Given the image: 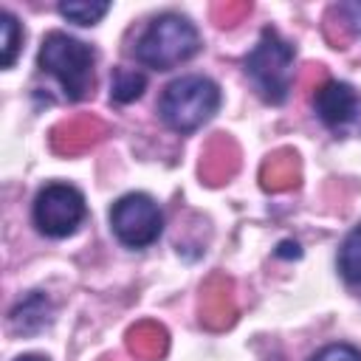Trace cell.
I'll return each mask as SVG.
<instances>
[{
	"label": "cell",
	"mask_w": 361,
	"mask_h": 361,
	"mask_svg": "<svg viewBox=\"0 0 361 361\" xmlns=\"http://www.w3.org/2000/svg\"><path fill=\"white\" fill-rule=\"evenodd\" d=\"M110 226L116 237L130 248H144L155 243L164 231V214L158 203L144 192H130L113 203Z\"/></svg>",
	"instance_id": "5"
},
{
	"label": "cell",
	"mask_w": 361,
	"mask_h": 361,
	"mask_svg": "<svg viewBox=\"0 0 361 361\" xmlns=\"http://www.w3.org/2000/svg\"><path fill=\"white\" fill-rule=\"evenodd\" d=\"M197 319L206 330H226L237 322V296L234 282L223 271H214L203 279L200 296H197Z\"/></svg>",
	"instance_id": "8"
},
{
	"label": "cell",
	"mask_w": 361,
	"mask_h": 361,
	"mask_svg": "<svg viewBox=\"0 0 361 361\" xmlns=\"http://www.w3.org/2000/svg\"><path fill=\"white\" fill-rule=\"evenodd\" d=\"M14 361H48V358H42V355H20Z\"/></svg>",
	"instance_id": "21"
},
{
	"label": "cell",
	"mask_w": 361,
	"mask_h": 361,
	"mask_svg": "<svg viewBox=\"0 0 361 361\" xmlns=\"http://www.w3.org/2000/svg\"><path fill=\"white\" fill-rule=\"evenodd\" d=\"M144 85H147V82H144L141 73L127 71V68H118L116 76H113V90H110V96H113V102L127 104V102H133V99H138V96L144 93Z\"/></svg>",
	"instance_id": "17"
},
{
	"label": "cell",
	"mask_w": 361,
	"mask_h": 361,
	"mask_svg": "<svg viewBox=\"0 0 361 361\" xmlns=\"http://www.w3.org/2000/svg\"><path fill=\"white\" fill-rule=\"evenodd\" d=\"M217 107H220V87L206 76H180L169 82L158 102L161 118L178 133L197 130L217 113Z\"/></svg>",
	"instance_id": "4"
},
{
	"label": "cell",
	"mask_w": 361,
	"mask_h": 361,
	"mask_svg": "<svg viewBox=\"0 0 361 361\" xmlns=\"http://www.w3.org/2000/svg\"><path fill=\"white\" fill-rule=\"evenodd\" d=\"M245 73L254 90L268 104H282L290 93L293 76V45L279 37L276 28H262L259 42L245 56Z\"/></svg>",
	"instance_id": "3"
},
{
	"label": "cell",
	"mask_w": 361,
	"mask_h": 361,
	"mask_svg": "<svg viewBox=\"0 0 361 361\" xmlns=\"http://www.w3.org/2000/svg\"><path fill=\"white\" fill-rule=\"evenodd\" d=\"M240 161H243V152H240V144L234 141V135L214 133L200 149L197 175L206 186H223L237 175Z\"/></svg>",
	"instance_id": "10"
},
{
	"label": "cell",
	"mask_w": 361,
	"mask_h": 361,
	"mask_svg": "<svg viewBox=\"0 0 361 361\" xmlns=\"http://www.w3.org/2000/svg\"><path fill=\"white\" fill-rule=\"evenodd\" d=\"M200 48L197 28L180 14H161L155 17L147 31L135 42V59L155 71H169L186 59H192Z\"/></svg>",
	"instance_id": "1"
},
{
	"label": "cell",
	"mask_w": 361,
	"mask_h": 361,
	"mask_svg": "<svg viewBox=\"0 0 361 361\" xmlns=\"http://www.w3.org/2000/svg\"><path fill=\"white\" fill-rule=\"evenodd\" d=\"M45 322H48V302H45L39 293L28 296V299L11 313V324H14V330H23V333L39 330Z\"/></svg>",
	"instance_id": "14"
},
{
	"label": "cell",
	"mask_w": 361,
	"mask_h": 361,
	"mask_svg": "<svg viewBox=\"0 0 361 361\" xmlns=\"http://www.w3.org/2000/svg\"><path fill=\"white\" fill-rule=\"evenodd\" d=\"M93 48L79 42L76 37H68L62 31H51L42 39L39 48V68L56 76V82L65 90V99L82 102L93 90Z\"/></svg>",
	"instance_id": "2"
},
{
	"label": "cell",
	"mask_w": 361,
	"mask_h": 361,
	"mask_svg": "<svg viewBox=\"0 0 361 361\" xmlns=\"http://www.w3.org/2000/svg\"><path fill=\"white\" fill-rule=\"evenodd\" d=\"M110 133V127L93 116V113H79V116H71V118H62L59 124L51 127V149L56 155H82L87 149H93L99 141H104Z\"/></svg>",
	"instance_id": "9"
},
{
	"label": "cell",
	"mask_w": 361,
	"mask_h": 361,
	"mask_svg": "<svg viewBox=\"0 0 361 361\" xmlns=\"http://www.w3.org/2000/svg\"><path fill=\"white\" fill-rule=\"evenodd\" d=\"M316 113L333 133H358L361 130V96L344 82H322L316 90Z\"/></svg>",
	"instance_id": "7"
},
{
	"label": "cell",
	"mask_w": 361,
	"mask_h": 361,
	"mask_svg": "<svg viewBox=\"0 0 361 361\" xmlns=\"http://www.w3.org/2000/svg\"><path fill=\"white\" fill-rule=\"evenodd\" d=\"M350 25H353V20L347 17L344 6H330V8L324 11L322 28H324V37H327V42H330L333 48H347V45H350V37H353Z\"/></svg>",
	"instance_id": "16"
},
{
	"label": "cell",
	"mask_w": 361,
	"mask_h": 361,
	"mask_svg": "<svg viewBox=\"0 0 361 361\" xmlns=\"http://www.w3.org/2000/svg\"><path fill=\"white\" fill-rule=\"evenodd\" d=\"M85 220V197L68 183H48L34 200V223L45 237H68Z\"/></svg>",
	"instance_id": "6"
},
{
	"label": "cell",
	"mask_w": 361,
	"mask_h": 361,
	"mask_svg": "<svg viewBox=\"0 0 361 361\" xmlns=\"http://www.w3.org/2000/svg\"><path fill=\"white\" fill-rule=\"evenodd\" d=\"M310 361H361V353L350 344H327Z\"/></svg>",
	"instance_id": "20"
},
{
	"label": "cell",
	"mask_w": 361,
	"mask_h": 361,
	"mask_svg": "<svg viewBox=\"0 0 361 361\" xmlns=\"http://www.w3.org/2000/svg\"><path fill=\"white\" fill-rule=\"evenodd\" d=\"M107 8H110V3H104V0H90V3L87 0H65V3H59V14L76 25L99 23L107 14Z\"/></svg>",
	"instance_id": "15"
},
{
	"label": "cell",
	"mask_w": 361,
	"mask_h": 361,
	"mask_svg": "<svg viewBox=\"0 0 361 361\" xmlns=\"http://www.w3.org/2000/svg\"><path fill=\"white\" fill-rule=\"evenodd\" d=\"M0 31H3V68H11L17 59L20 42H23V28L11 11L0 14Z\"/></svg>",
	"instance_id": "18"
},
{
	"label": "cell",
	"mask_w": 361,
	"mask_h": 361,
	"mask_svg": "<svg viewBox=\"0 0 361 361\" xmlns=\"http://www.w3.org/2000/svg\"><path fill=\"white\" fill-rule=\"evenodd\" d=\"M99 361H124L121 355H104V358H99Z\"/></svg>",
	"instance_id": "22"
},
{
	"label": "cell",
	"mask_w": 361,
	"mask_h": 361,
	"mask_svg": "<svg viewBox=\"0 0 361 361\" xmlns=\"http://www.w3.org/2000/svg\"><path fill=\"white\" fill-rule=\"evenodd\" d=\"M338 268L347 282L361 285V223L344 237L341 251H338Z\"/></svg>",
	"instance_id": "13"
},
{
	"label": "cell",
	"mask_w": 361,
	"mask_h": 361,
	"mask_svg": "<svg viewBox=\"0 0 361 361\" xmlns=\"http://www.w3.org/2000/svg\"><path fill=\"white\" fill-rule=\"evenodd\" d=\"M127 350L138 361H161L169 350V333L161 322L144 319L127 330Z\"/></svg>",
	"instance_id": "12"
},
{
	"label": "cell",
	"mask_w": 361,
	"mask_h": 361,
	"mask_svg": "<svg viewBox=\"0 0 361 361\" xmlns=\"http://www.w3.org/2000/svg\"><path fill=\"white\" fill-rule=\"evenodd\" d=\"M251 14V3L248 0H217L212 6V20L220 28H234L237 23H243Z\"/></svg>",
	"instance_id": "19"
},
{
	"label": "cell",
	"mask_w": 361,
	"mask_h": 361,
	"mask_svg": "<svg viewBox=\"0 0 361 361\" xmlns=\"http://www.w3.org/2000/svg\"><path fill=\"white\" fill-rule=\"evenodd\" d=\"M259 183L265 192H290L302 183V158L290 147L274 149L259 166Z\"/></svg>",
	"instance_id": "11"
}]
</instances>
